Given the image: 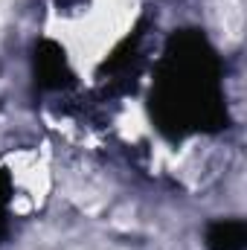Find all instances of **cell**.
Returning a JSON list of instances; mask_svg holds the SVG:
<instances>
[{"label":"cell","instance_id":"cell-3","mask_svg":"<svg viewBox=\"0 0 247 250\" xmlns=\"http://www.w3.org/2000/svg\"><path fill=\"white\" fill-rule=\"evenodd\" d=\"M206 250H247V224L242 218H215L204 230Z\"/></svg>","mask_w":247,"mask_h":250},{"label":"cell","instance_id":"cell-1","mask_svg":"<svg viewBox=\"0 0 247 250\" xmlns=\"http://www.w3.org/2000/svg\"><path fill=\"white\" fill-rule=\"evenodd\" d=\"M148 111L157 131L172 143L230 125L224 67L204 29L172 32L154 70Z\"/></svg>","mask_w":247,"mask_h":250},{"label":"cell","instance_id":"cell-4","mask_svg":"<svg viewBox=\"0 0 247 250\" xmlns=\"http://www.w3.org/2000/svg\"><path fill=\"white\" fill-rule=\"evenodd\" d=\"M12 195H15L12 178H9L6 169H0V245L9 236V204H12Z\"/></svg>","mask_w":247,"mask_h":250},{"label":"cell","instance_id":"cell-5","mask_svg":"<svg viewBox=\"0 0 247 250\" xmlns=\"http://www.w3.org/2000/svg\"><path fill=\"white\" fill-rule=\"evenodd\" d=\"M84 0H56V6H59V12L62 9H76V6H82Z\"/></svg>","mask_w":247,"mask_h":250},{"label":"cell","instance_id":"cell-2","mask_svg":"<svg viewBox=\"0 0 247 250\" xmlns=\"http://www.w3.org/2000/svg\"><path fill=\"white\" fill-rule=\"evenodd\" d=\"M32 79L35 87L44 93L67 90L76 84V73L70 67L67 50L53 38H38L32 44Z\"/></svg>","mask_w":247,"mask_h":250}]
</instances>
